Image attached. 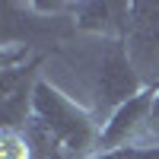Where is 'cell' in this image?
Returning <instances> with one entry per match:
<instances>
[{"mask_svg":"<svg viewBox=\"0 0 159 159\" xmlns=\"http://www.w3.org/2000/svg\"><path fill=\"white\" fill-rule=\"evenodd\" d=\"M147 137H159V89H156V102H153V111H150V121H147V130H143L140 143H147Z\"/></svg>","mask_w":159,"mask_h":159,"instance_id":"obj_8","label":"cell"},{"mask_svg":"<svg viewBox=\"0 0 159 159\" xmlns=\"http://www.w3.org/2000/svg\"><path fill=\"white\" fill-rule=\"evenodd\" d=\"M143 89H147V86H143L140 73L134 70V64H130L124 38H108V42H105V51H102V61H99L96 108H92V115L105 124L124 102L140 96Z\"/></svg>","mask_w":159,"mask_h":159,"instance_id":"obj_2","label":"cell"},{"mask_svg":"<svg viewBox=\"0 0 159 159\" xmlns=\"http://www.w3.org/2000/svg\"><path fill=\"white\" fill-rule=\"evenodd\" d=\"M38 67H42V57H32L29 64L0 70V115H3V127H22L32 118V96H35V83H38Z\"/></svg>","mask_w":159,"mask_h":159,"instance_id":"obj_5","label":"cell"},{"mask_svg":"<svg viewBox=\"0 0 159 159\" xmlns=\"http://www.w3.org/2000/svg\"><path fill=\"white\" fill-rule=\"evenodd\" d=\"M73 22L83 32H99L105 38H124L130 25V3H73Z\"/></svg>","mask_w":159,"mask_h":159,"instance_id":"obj_6","label":"cell"},{"mask_svg":"<svg viewBox=\"0 0 159 159\" xmlns=\"http://www.w3.org/2000/svg\"><path fill=\"white\" fill-rule=\"evenodd\" d=\"M124 45L143 86L159 89V3H130Z\"/></svg>","mask_w":159,"mask_h":159,"instance_id":"obj_3","label":"cell"},{"mask_svg":"<svg viewBox=\"0 0 159 159\" xmlns=\"http://www.w3.org/2000/svg\"><path fill=\"white\" fill-rule=\"evenodd\" d=\"M153 102H156V89H143L140 96L124 102L121 108L102 124L99 156H108V153H118L124 147L140 143L143 130H147V121H150V111H153Z\"/></svg>","mask_w":159,"mask_h":159,"instance_id":"obj_4","label":"cell"},{"mask_svg":"<svg viewBox=\"0 0 159 159\" xmlns=\"http://www.w3.org/2000/svg\"><path fill=\"white\" fill-rule=\"evenodd\" d=\"M0 159H35V147L22 127H3V134H0Z\"/></svg>","mask_w":159,"mask_h":159,"instance_id":"obj_7","label":"cell"},{"mask_svg":"<svg viewBox=\"0 0 159 159\" xmlns=\"http://www.w3.org/2000/svg\"><path fill=\"white\" fill-rule=\"evenodd\" d=\"M32 118L51 134V140L61 147L64 159H92V156H99L102 121L92 111L80 108L73 99H67L48 80H38L35 83Z\"/></svg>","mask_w":159,"mask_h":159,"instance_id":"obj_1","label":"cell"}]
</instances>
